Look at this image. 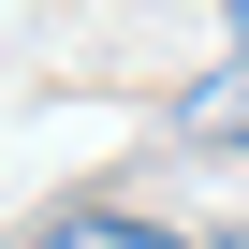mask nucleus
Listing matches in <instances>:
<instances>
[{"instance_id":"nucleus-1","label":"nucleus","mask_w":249,"mask_h":249,"mask_svg":"<svg viewBox=\"0 0 249 249\" xmlns=\"http://www.w3.org/2000/svg\"><path fill=\"white\" fill-rule=\"evenodd\" d=\"M176 132H191V147H249V59H220V73L176 88Z\"/></svg>"},{"instance_id":"nucleus-2","label":"nucleus","mask_w":249,"mask_h":249,"mask_svg":"<svg viewBox=\"0 0 249 249\" xmlns=\"http://www.w3.org/2000/svg\"><path fill=\"white\" fill-rule=\"evenodd\" d=\"M30 249H191V234H161V220H117V205H73V220H44Z\"/></svg>"},{"instance_id":"nucleus-3","label":"nucleus","mask_w":249,"mask_h":249,"mask_svg":"<svg viewBox=\"0 0 249 249\" xmlns=\"http://www.w3.org/2000/svg\"><path fill=\"white\" fill-rule=\"evenodd\" d=\"M234 44H249V0H234Z\"/></svg>"}]
</instances>
